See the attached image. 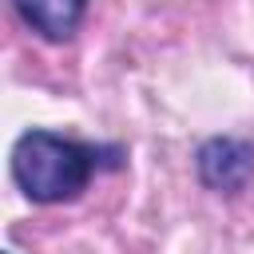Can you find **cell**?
Listing matches in <instances>:
<instances>
[{"mask_svg": "<svg viewBox=\"0 0 254 254\" xmlns=\"http://www.w3.org/2000/svg\"><path fill=\"white\" fill-rule=\"evenodd\" d=\"M95 163L99 151L91 143H75L44 127H32L12 143V179L20 194L40 206L79 198L95 175Z\"/></svg>", "mask_w": 254, "mask_h": 254, "instance_id": "6da1fadb", "label": "cell"}, {"mask_svg": "<svg viewBox=\"0 0 254 254\" xmlns=\"http://www.w3.org/2000/svg\"><path fill=\"white\" fill-rule=\"evenodd\" d=\"M194 167H198V179L218 190V194H242L254 179V143L246 139H234V135H218V139H206L194 155Z\"/></svg>", "mask_w": 254, "mask_h": 254, "instance_id": "7a4b0ae2", "label": "cell"}, {"mask_svg": "<svg viewBox=\"0 0 254 254\" xmlns=\"http://www.w3.org/2000/svg\"><path fill=\"white\" fill-rule=\"evenodd\" d=\"M16 16L48 44H64L79 32L87 0H12Z\"/></svg>", "mask_w": 254, "mask_h": 254, "instance_id": "3957f363", "label": "cell"}, {"mask_svg": "<svg viewBox=\"0 0 254 254\" xmlns=\"http://www.w3.org/2000/svg\"><path fill=\"white\" fill-rule=\"evenodd\" d=\"M4 254H12V250H4Z\"/></svg>", "mask_w": 254, "mask_h": 254, "instance_id": "277c9868", "label": "cell"}]
</instances>
